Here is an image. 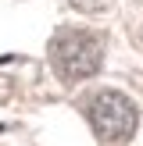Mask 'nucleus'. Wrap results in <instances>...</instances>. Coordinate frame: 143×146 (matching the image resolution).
I'll return each mask as SVG.
<instances>
[{
    "label": "nucleus",
    "mask_w": 143,
    "mask_h": 146,
    "mask_svg": "<svg viewBox=\"0 0 143 146\" xmlns=\"http://www.w3.org/2000/svg\"><path fill=\"white\" fill-rule=\"evenodd\" d=\"M104 61V39L90 29H61L50 39V64L61 82H82L97 75Z\"/></svg>",
    "instance_id": "1"
},
{
    "label": "nucleus",
    "mask_w": 143,
    "mask_h": 146,
    "mask_svg": "<svg viewBox=\"0 0 143 146\" xmlns=\"http://www.w3.org/2000/svg\"><path fill=\"white\" fill-rule=\"evenodd\" d=\"M82 111H86V121L93 125V132L100 135L104 143H125L132 139L136 132V104L118 89H97L82 100Z\"/></svg>",
    "instance_id": "2"
}]
</instances>
